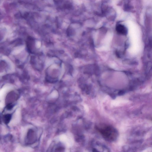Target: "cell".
Masks as SVG:
<instances>
[{
	"instance_id": "6",
	"label": "cell",
	"mask_w": 152,
	"mask_h": 152,
	"mask_svg": "<svg viewBox=\"0 0 152 152\" xmlns=\"http://www.w3.org/2000/svg\"><path fill=\"white\" fill-rule=\"evenodd\" d=\"M64 149L62 147H59L56 149V151H63Z\"/></svg>"
},
{
	"instance_id": "2",
	"label": "cell",
	"mask_w": 152,
	"mask_h": 152,
	"mask_svg": "<svg viewBox=\"0 0 152 152\" xmlns=\"http://www.w3.org/2000/svg\"><path fill=\"white\" fill-rule=\"evenodd\" d=\"M93 152H110L111 151L109 148L98 141L94 142L93 144Z\"/></svg>"
},
{
	"instance_id": "3",
	"label": "cell",
	"mask_w": 152,
	"mask_h": 152,
	"mask_svg": "<svg viewBox=\"0 0 152 152\" xmlns=\"http://www.w3.org/2000/svg\"><path fill=\"white\" fill-rule=\"evenodd\" d=\"M27 138L29 144H32L35 142L36 140V136L33 130H31L29 131Z\"/></svg>"
},
{
	"instance_id": "5",
	"label": "cell",
	"mask_w": 152,
	"mask_h": 152,
	"mask_svg": "<svg viewBox=\"0 0 152 152\" xmlns=\"http://www.w3.org/2000/svg\"><path fill=\"white\" fill-rule=\"evenodd\" d=\"M12 118V115L10 114H7L3 117V120L5 124H7L10 121Z\"/></svg>"
},
{
	"instance_id": "4",
	"label": "cell",
	"mask_w": 152,
	"mask_h": 152,
	"mask_svg": "<svg viewBox=\"0 0 152 152\" xmlns=\"http://www.w3.org/2000/svg\"><path fill=\"white\" fill-rule=\"evenodd\" d=\"M116 30L119 33L123 35H126L127 32L126 27L121 24L117 25L116 27Z\"/></svg>"
},
{
	"instance_id": "1",
	"label": "cell",
	"mask_w": 152,
	"mask_h": 152,
	"mask_svg": "<svg viewBox=\"0 0 152 152\" xmlns=\"http://www.w3.org/2000/svg\"><path fill=\"white\" fill-rule=\"evenodd\" d=\"M96 128L102 137L108 141L115 142L118 138L119 134L118 130L111 126L100 124L96 126Z\"/></svg>"
}]
</instances>
